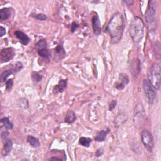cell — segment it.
<instances>
[{
    "instance_id": "29",
    "label": "cell",
    "mask_w": 161,
    "mask_h": 161,
    "mask_svg": "<svg viewBox=\"0 0 161 161\" xmlns=\"http://www.w3.org/2000/svg\"><path fill=\"white\" fill-rule=\"evenodd\" d=\"M78 27H79V25L77 23L73 22L72 24V25H71V32L72 33H74V32L78 29Z\"/></svg>"
},
{
    "instance_id": "30",
    "label": "cell",
    "mask_w": 161,
    "mask_h": 161,
    "mask_svg": "<svg viewBox=\"0 0 161 161\" xmlns=\"http://www.w3.org/2000/svg\"><path fill=\"white\" fill-rule=\"evenodd\" d=\"M6 34V29L3 27L1 26L0 27V37H2Z\"/></svg>"
},
{
    "instance_id": "16",
    "label": "cell",
    "mask_w": 161,
    "mask_h": 161,
    "mask_svg": "<svg viewBox=\"0 0 161 161\" xmlns=\"http://www.w3.org/2000/svg\"><path fill=\"white\" fill-rule=\"evenodd\" d=\"M27 141L30 144L31 146L34 148H37L40 146V142L39 139L31 135H28L27 138Z\"/></svg>"
},
{
    "instance_id": "17",
    "label": "cell",
    "mask_w": 161,
    "mask_h": 161,
    "mask_svg": "<svg viewBox=\"0 0 161 161\" xmlns=\"http://www.w3.org/2000/svg\"><path fill=\"white\" fill-rule=\"evenodd\" d=\"M76 115L73 111H69L65 118V122L69 124H71L76 120Z\"/></svg>"
},
{
    "instance_id": "8",
    "label": "cell",
    "mask_w": 161,
    "mask_h": 161,
    "mask_svg": "<svg viewBox=\"0 0 161 161\" xmlns=\"http://www.w3.org/2000/svg\"><path fill=\"white\" fill-rule=\"evenodd\" d=\"M15 55V50L13 48H6L1 50L0 53V60L1 63L8 62L12 60Z\"/></svg>"
},
{
    "instance_id": "20",
    "label": "cell",
    "mask_w": 161,
    "mask_h": 161,
    "mask_svg": "<svg viewBox=\"0 0 161 161\" xmlns=\"http://www.w3.org/2000/svg\"><path fill=\"white\" fill-rule=\"evenodd\" d=\"M1 123L2 124H3V126L5 128H6V129L11 130V129H12L13 127V123L9 121V119L7 117H4V118H3V119H1Z\"/></svg>"
},
{
    "instance_id": "32",
    "label": "cell",
    "mask_w": 161,
    "mask_h": 161,
    "mask_svg": "<svg viewBox=\"0 0 161 161\" xmlns=\"http://www.w3.org/2000/svg\"><path fill=\"white\" fill-rule=\"evenodd\" d=\"M124 3H125L127 6H132L134 4V2L132 1V0H126V1L123 2Z\"/></svg>"
},
{
    "instance_id": "11",
    "label": "cell",
    "mask_w": 161,
    "mask_h": 161,
    "mask_svg": "<svg viewBox=\"0 0 161 161\" xmlns=\"http://www.w3.org/2000/svg\"><path fill=\"white\" fill-rule=\"evenodd\" d=\"M15 35L16 37L19 40L21 44L24 46H27L29 44L30 39L23 31L16 30L15 31Z\"/></svg>"
},
{
    "instance_id": "15",
    "label": "cell",
    "mask_w": 161,
    "mask_h": 161,
    "mask_svg": "<svg viewBox=\"0 0 161 161\" xmlns=\"http://www.w3.org/2000/svg\"><path fill=\"white\" fill-rule=\"evenodd\" d=\"M3 148L2 150V154L3 156H6L10 152L12 151V147H13V143L11 140L9 139L5 138V140H3Z\"/></svg>"
},
{
    "instance_id": "7",
    "label": "cell",
    "mask_w": 161,
    "mask_h": 161,
    "mask_svg": "<svg viewBox=\"0 0 161 161\" xmlns=\"http://www.w3.org/2000/svg\"><path fill=\"white\" fill-rule=\"evenodd\" d=\"M38 55L42 58L49 59L50 57V52L47 48V43L46 40L42 39L39 40L35 45Z\"/></svg>"
},
{
    "instance_id": "10",
    "label": "cell",
    "mask_w": 161,
    "mask_h": 161,
    "mask_svg": "<svg viewBox=\"0 0 161 161\" xmlns=\"http://www.w3.org/2000/svg\"><path fill=\"white\" fill-rule=\"evenodd\" d=\"M134 122H137L138 120H139L138 122H140V124H141V122L142 121L144 117V108L142 106V104H139L138 105H137V108H136V110H135L134 112Z\"/></svg>"
},
{
    "instance_id": "2",
    "label": "cell",
    "mask_w": 161,
    "mask_h": 161,
    "mask_svg": "<svg viewBox=\"0 0 161 161\" xmlns=\"http://www.w3.org/2000/svg\"><path fill=\"white\" fill-rule=\"evenodd\" d=\"M129 33L132 40L138 44L141 42L144 36V24L139 17H135L130 25Z\"/></svg>"
},
{
    "instance_id": "6",
    "label": "cell",
    "mask_w": 161,
    "mask_h": 161,
    "mask_svg": "<svg viewBox=\"0 0 161 161\" xmlns=\"http://www.w3.org/2000/svg\"><path fill=\"white\" fill-rule=\"evenodd\" d=\"M154 5H155L154 2L153 1L148 2V8L145 15L148 27L150 26L152 27L155 25L156 16V8Z\"/></svg>"
},
{
    "instance_id": "9",
    "label": "cell",
    "mask_w": 161,
    "mask_h": 161,
    "mask_svg": "<svg viewBox=\"0 0 161 161\" xmlns=\"http://www.w3.org/2000/svg\"><path fill=\"white\" fill-rule=\"evenodd\" d=\"M100 20L99 16L98 15H95L92 18V27L93 29L94 34L96 35H99L101 32V26Z\"/></svg>"
},
{
    "instance_id": "1",
    "label": "cell",
    "mask_w": 161,
    "mask_h": 161,
    "mask_svg": "<svg viewBox=\"0 0 161 161\" xmlns=\"http://www.w3.org/2000/svg\"><path fill=\"white\" fill-rule=\"evenodd\" d=\"M125 28V20L123 15L116 13L113 15L106 26V31L110 36V43L116 44L121 40Z\"/></svg>"
},
{
    "instance_id": "12",
    "label": "cell",
    "mask_w": 161,
    "mask_h": 161,
    "mask_svg": "<svg viewBox=\"0 0 161 161\" xmlns=\"http://www.w3.org/2000/svg\"><path fill=\"white\" fill-rule=\"evenodd\" d=\"M130 72L134 77H137L140 72V61L138 59H135L132 60L130 63Z\"/></svg>"
},
{
    "instance_id": "5",
    "label": "cell",
    "mask_w": 161,
    "mask_h": 161,
    "mask_svg": "<svg viewBox=\"0 0 161 161\" xmlns=\"http://www.w3.org/2000/svg\"><path fill=\"white\" fill-rule=\"evenodd\" d=\"M141 140L145 148L151 152L154 148V138L151 132L147 130H144L141 132Z\"/></svg>"
},
{
    "instance_id": "14",
    "label": "cell",
    "mask_w": 161,
    "mask_h": 161,
    "mask_svg": "<svg viewBox=\"0 0 161 161\" xmlns=\"http://www.w3.org/2000/svg\"><path fill=\"white\" fill-rule=\"evenodd\" d=\"M67 88V80L62 79L59 81V84L56 85L53 88V93L54 94H57L59 93H62Z\"/></svg>"
},
{
    "instance_id": "13",
    "label": "cell",
    "mask_w": 161,
    "mask_h": 161,
    "mask_svg": "<svg viewBox=\"0 0 161 161\" xmlns=\"http://www.w3.org/2000/svg\"><path fill=\"white\" fill-rule=\"evenodd\" d=\"M119 81H120V82L118 83L116 85L115 87L118 90H120L124 89L125 85H126L128 82H129V79H128L127 74H124V73H122L120 74Z\"/></svg>"
},
{
    "instance_id": "25",
    "label": "cell",
    "mask_w": 161,
    "mask_h": 161,
    "mask_svg": "<svg viewBox=\"0 0 161 161\" xmlns=\"http://www.w3.org/2000/svg\"><path fill=\"white\" fill-rule=\"evenodd\" d=\"M13 85V79H10L6 81V91H10L12 89Z\"/></svg>"
},
{
    "instance_id": "3",
    "label": "cell",
    "mask_w": 161,
    "mask_h": 161,
    "mask_svg": "<svg viewBox=\"0 0 161 161\" xmlns=\"http://www.w3.org/2000/svg\"><path fill=\"white\" fill-rule=\"evenodd\" d=\"M160 66L158 64H154L149 69L148 74V82L155 90H159L160 88Z\"/></svg>"
},
{
    "instance_id": "23",
    "label": "cell",
    "mask_w": 161,
    "mask_h": 161,
    "mask_svg": "<svg viewBox=\"0 0 161 161\" xmlns=\"http://www.w3.org/2000/svg\"><path fill=\"white\" fill-rule=\"evenodd\" d=\"M13 74V72L11 71H9V70H7V71H5L2 72V74H1V76H0V81H1L2 82H5L6 81V79L7 78L11 76V75Z\"/></svg>"
},
{
    "instance_id": "26",
    "label": "cell",
    "mask_w": 161,
    "mask_h": 161,
    "mask_svg": "<svg viewBox=\"0 0 161 161\" xmlns=\"http://www.w3.org/2000/svg\"><path fill=\"white\" fill-rule=\"evenodd\" d=\"M23 68V64L21 62H17L15 64V66L14 68V71L15 72H18V71H21Z\"/></svg>"
},
{
    "instance_id": "21",
    "label": "cell",
    "mask_w": 161,
    "mask_h": 161,
    "mask_svg": "<svg viewBox=\"0 0 161 161\" xmlns=\"http://www.w3.org/2000/svg\"><path fill=\"white\" fill-rule=\"evenodd\" d=\"M91 142H92L91 138H88V137H81L79 138V144L81 145L86 147H89Z\"/></svg>"
},
{
    "instance_id": "22",
    "label": "cell",
    "mask_w": 161,
    "mask_h": 161,
    "mask_svg": "<svg viewBox=\"0 0 161 161\" xmlns=\"http://www.w3.org/2000/svg\"><path fill=\"white\" fill-rule=\"evenodd\" d=\"M106 135H107V132H106L104 130H101V132H100L98 133L97 136L96 137L95 141L96 142H103L106 138Z\"/></svg>"
},
{
    "instance_id": "31",
    "label": "cell",
    "mask_w": 161,
    "mask_h": 161,
    "mask_svg": "<svg viewBox=\"0 0 161 161\" xmlns=\"http://www.w3.org/2000/svg\"><path fill=\"white\" fill-rule=\"evenodd\" d=\"M8 134H9V133H8L7 131L4 130V131H2V134H1V137H2V138L3 139V140H5V138H6L7 136L8 135Z\"/></svg>"
},
{
    "instance_id": "24",
    "label": "cell",
    "mask_w": 161,
    "mask_h": 161,
    "mask_svg": "<svg viewBox=\"0 0 161 161\" xmlns=\"http://www.w3.org/2000/svg\"><path fill=\"white\" fill-rule=\"evenodd\" d=\"M31 78L34 82H38L42 81L43 76H42V75H41L38 72H33V74H32L31 75Z\"/></svg>"
},
{
    "instance_id": "33",
    "label": "cell",
    "mask_w": 161,
    "mask_h": 161,
    "mask_svg": "<svg viewBox=\"0 0 161 161\" xmlns=\"http://www.w3.org/2000/svg\"><path fill=\"white\" fill-rule=\"evenodd\" d=\"M103 152L102 151V149H98L97 151H96V156L97 157H100L101 156H102Z\"/></svg>"
},
{
    "instance_id": "4",
    "label": "cell",
    "mask_w": 161,
    "mask_h": 161,
    "mask_svg": "<svg viewBox=\"0 0 161 161\" xmlns=\"http://www.w3.org/2000/svg\"><path fill=\"white\" fill-rule=\"evenodd\" d=\"M143 89L147 102L150 104H154L157 100V93L155 91V89L149 84L148 81L144 80Z\"/></svg>"
},
{
    "instance_id": "34",
    "label": "cell",
    "mask_w": 161,
    "mask_h": 161,
    "mask_svg": "<svg viewBox=\"0 0 161 161\" xmlns=\"http://www.w3.org/2000/svg\"><path fill=\"white\" fill-rule=\"evenodd\" d=\"M50 160H62L61 159H59L57 157H52L50 159Z\"/></svg>"
},
{
    "instance_id": "19",
    "label": "cell",
    "mask_w": 161,
    "mask_h": 161,
    "mask_svg": "<svg viewBox=\"0 0 161 161\" xmlns=\"http://www.w3.org/2000/svg\"><path fill=\"white\" fill-rule=\"evenodd\" d=\"M55 52L56 53V54L57 56L59 57V58L63 59L66 56V51L64 50L63 46L62 44H60L56 47L55 49Z\"/></svg>"
},
{
    "instance_id": "18",
    "label": "cell",
    "mask_w": 161,
    "mask_h": 161,
    "mask_svg": "<svg viewBox=\"0 0 161 161\" xmlns=\"http://www.w3.org/2000/svg\"><path fill=\"white\" fill-rule=\"evenodd\" d=\"M11 16V12L10 9L8 8H2L0 11V18L2 21L6 20L9 18Z\"/></svg>"
},
{
    "instance_id": "27",
    "label": "cell",
    "mask_w": 161,
    "mask_h": 161,
    "mask_svg": "<svg viewBox=\"0 0 161 161\" xmlns=\"http://www.w3.org/2000/svg\"><path fill=\"white\" fill-rule=\"evenodd\" d=\"M32 16L35 18L36 19H37L38 20H41V21H44V20H47L46 15H44V14H42V13H40V14H37L36 15Z\"/></svg>"
},
{
    "instance_id": "28",
    "label": "cell",
    "mask_w": 161,
    "mask_h": 161,
    "mask_svg": "<svg viewBox=\"0 0 161 161\" xmlns=\"http://www.w3.org/2000/svg\"><path fill=\"white\" fill-rule=\"evenodd\" d=\"M116 104H117V101L116 100H112L110 103V107H109V110L110 111H113L116 106Z\"/></svg>"
}]
</instances>
